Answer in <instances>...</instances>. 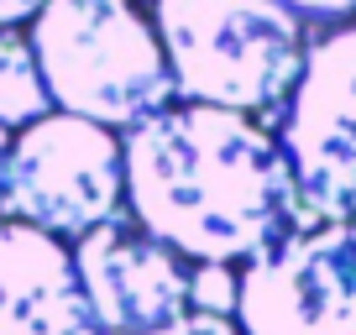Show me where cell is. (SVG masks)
<instances>
[{
  "label": "cell",
  "mask_w": 356,
  "mask_h": 335,
  "mask_svg": "<svg viewBox=\"0 0 356 335\" xmlns=\"http://www.w3.org/2000/svg\"><path fill=\"white\" fill-rule=\"evenodd\" d=\"M126 215L184 262H252L299 231V189L257 115L173 100L121 131Z\"/></svg>",
  "instance_id": "obj_1"
},
{
  "label": "cell",
  "mask_w": 356,
  "mask_h": 335,
  "mask_svg": "<svg viewBox=\"0 0 356 335\" xmlns=\"http://www.w3.org/2000/svg\"><path fill=\"white\" fill-rule=\"evenodd\" d=\"M26 42L53 111L126 131L178 100L157 26L136 0H42Z\"/></svg>",
  "instance_id": "obj_2"
},
{
  "label": "cell",
  "mask_w": 356,
  "mask_h": 335,
  "mask_svg": "<svg viewBox=\"0 0 356 335\" xmlns=\"http://www.w3.org/2000/svg\"><path fill=\"white\" fill-rule=\"evenodd\" d=\"M173 95L241 115L289 105L304 68V22L283 0H152Z\"/></svg>",
  "instance_id": "obj_3"
},
{
  "label": "cell",
  "mask_w": 356,
  "mask_h": 335,
  "mask_svg": "<svg viewBox=\"0 0 356 335\" xmlns=\"http://www.w3.org/2000/svg\"><path fill=\"white\" fill-rule=\"evenodd\" d=\"M126 210L121 131L68 111H47L11 131L0 173V215L26 220L58 241H79Z\"/></svg>",
  "instance_id": "obj_4"
},
{
  "label": "cell",
  "mask_w": 356,
  "mask_h": 335,
  "mask_svg": "<svg viewBox=\"0 0 356 335\" xmlns=\"http://www.w3.org/2000/svg\"><path fill=\"white\" fill-rule=\"evenodd\" d=\"M278 147L304 215L356 225V16L304 47Z\"/></svg>",
  "instance_id": "obj_5"
},
{
  "label": "cell",
  "mask_w": 356,
  "mask_h": 335,
  "mask_svg": "<svg viewBox=\"0 0 356 335\" xmlns=\"http://www.w3.org/2000/svg\"><path fill=\"white\" fill-rule=\"evenodd\" d=\"M231 320L241 335H356V225L325 220L241 262Z\"/></svg>",
  "instance_id": "obj_6"
},
{
  "label": "cell",
  "mask_w": 356,
  "mask_h": 335,
  "mask_svg": "<svg viewBox=\"0 0 356 335\" xmlns=\"http://www.w3.org/2000/svg\"><path fill=\"white\" fill-rule=\"evenodd\" d=\"M68 257L100 335H142L189 314V262L147 236L126 210L68 241Z\"/></svg>",
  "instance_id": "obj_7"
},
{
  "label": "cell",
  "mask_w": 356,
  "mask_h": 335,
  "mask_svg": "<svg viewBox=\"0 0 356 335\" xmlns=\"http://www.w3.org/2000/svg\"><path fill=\"white\" fill-rule=\"evenodd\" d=\"M0 335H100L68 241L0 215Z\"/></svg>",
  "instance_id": "obj_8"
},
{
  "label": "cell",
  "mask_w": 356,
  "mask_h": 335,
  "mask_svg": "<svg viewBox=\"0 0 356 335\" xmlns=\"http://www.w3.org/2000/svg\"><path fill=\"white\" fill-rule=\"evenodd\" d=\"M47 111H53V100H47L37 53L26 42V26H6L0 32V126L22 131V126H32Z\"/></svg>",
  "instance_id": "obj_9"
},
{
  "label": "cell",
  "mask_w": 356,
  "mask_h": 335,
  "mask_svg": "<svg viewBox=\"0 0 356 335\" xmlns=\"http://www.w3.org/2000/svg\"><path fill=\"white\" fill-rule=\"evenodd\" d=\"M189 309L236 314V262H189Z\"/></svg>",
  "instance_id": "obj_10"
},
{
  "label": "cell",
  "mask_w": 356,
  "mask_h": 335,
  "mask_svg": "<svg viewBox=\"0 0 356 335\" xmlns=\"http://www.w3.org/2000/svg\"><path fill=\"white\" fill-rule=\"evenodd\" d=\"M142 335H241V325H236L231 314H200V309H189V314H178V320L157 325V330H142Z\"/></svg>",
  "instance_id": "obj_11"
},
{
  "label": "cell",
  "mask_w": 356,
  "mask_h": 335,
  "mask_svg": "<svg viewBox=\"0 0 356 335\" xmlns=\"http://www.w3.org/2000/svg\"><path fill=\"white\" fill-rule=\"evenodd\" d=\"M283 6H289L299 22H330V26L356 16V0H283Z\"/></svg>",
  "instance_id": "obj_12"
},
{
  "label": "cell",
  "mask_w": 356,
  "mask_h": 335,
  "mask_svg": "<svg viewBox=\"0 0 356 335\" xmlns=\"http://www.w3.org/2000/svg\"><path fill=\"white\" fill-rule=\"evenodd\" d=\"M37 6H42V0H0V32H6V26H26L37 16Z\"/></svg>",
  "instance_id": "obj_13"
},
{
  "label": "cell",
  "mask_w": 356,
  "mask_h": 335,
  "mask_svg": "<svg viewBox=\"0 0 356 335\" xmlns=\"http://www.w3.org/2000/svg\"><path fill=\"white\" fill-rule=\"evenodd\" d=\"M6 152H11V131L0 126V173H6Z\"/></svg>",
  "instance_id": "obj_14"
}]
</instances>
